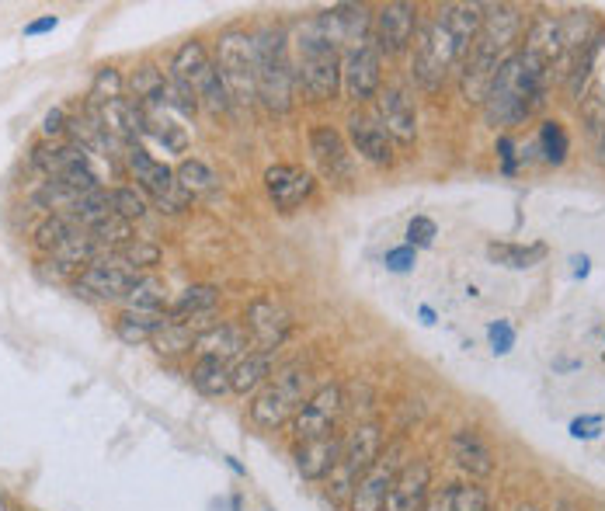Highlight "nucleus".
<instances>
[{
    "mask_svg": "<svg viewBox=\"0 0 605 511\" xmlns=\"http://www.w3.org/2000/svg\"><path fill=\"white\" fill-rule=\"evenodd\" d=\"M522 25H526V21H522L519 7L512 4L484 7V25H480L466 60L459 63V91H463V101L484 105L487 91H491L494 84V73L515 53L512 46L519 42Z\"/></svg>",
    "mask_w": 605,
    "mask_h": 511,
    "instance_id": "1",
    "label": "nucleus"
},
{
    "mask_svg": "<svg viewBox=\"0 0 605 511\" xmlns=\"http://www.w3.org/2000/svg\"><path fill=\"white\" fill-rule=\"evenodd\" d=\"M550 70L539 60H532L529 53L515 49L505 63L494 73V84L484 98V115L491 126L512 129L522 126L526 119L546 105V91H550Z\"/></svg>",
    "mask_w": 605,
    "mask_h": 511,
    "instance_id": "2",
    "label": "nucleus"
},
{
    "mask_svg": "<svg viewBox=\"0 0 605 511\" xmlns=\"http://www.w3.org/2000/svg\"><path fill=\"white\" fill-rule=\"evenodd\" d=\"M258 49V98L268 112H289L296 94V63L289 60L286 32L282 28H261L254 35Z\"/></svg>",
    "mask_w": 605,
    "mask_h": 511,
    "instance_id": "3",
    "label": "nucleus"
},
{
    "mask_svg": "<svg viewBox=\"0 0 605 511\" xmlns=\"http://www.w3.org/2000/svg\"><path fill=\"white\" fill-rule=\"evenodd\" d=\"M296 84L310 101H331L341 91V49L313 25L296 42Z\"/></svg>",
    "mask_w": 605,
    "mask_h": 511,
    "instance_id": "4",
    "label": "nucleus"
},
{
    "mask_svg": "<svg viewBox=\"0 0 605 511\" xmlns=\"http://www.w3.org/2000/svg\"><path fill=\"white\" fill-rule=\"evenodd\" d=\"M383 456V428L376 421H362L348 435H341V452L334 463L331 477H327V494L334 501H352L355 484L362 480V473Z\"/></svg>",
    "mask_w": 605,
    "mask_h": 511,
    "instance_id": "5",
    "label": "nucleus"
},
{
    "mask_svg": "<svg viewBox=\"0 0 605 511\" xmlns=\"http://www.w3.org/2000/svg\"><path fill=\"white\" fill-rule=\"evenodd\" d=\"M459 63H463V53H459L453 32H449L439 14H435V18L428 21V25H421L418 35H414V56H411L414 84H418L421 91H439Z\"/></svg>",
    "mask_w": 605,
    "mask_h": 511,
    "instance_id": "6",
    "label": "nucleus"
},
{
    "mask_svg": "<svg viewBox=\"0 0 605 511\" xmlns=\"http://www.w3.org/2000/svg\"><path fill=\"white\" fill-rule=\"evenodd\" d=\"M216 70L227 87L230 105H251L258 98V49L254 35L230 28L216 42Z\"/></svg>",
    "mask_w": 605,
    "mask_h": 511,
    "instance_id": "7",
    "label": "nucleus"
},
{
    "mask_svg": "<svg viewBox=\"0 0 605 511\" xmlns=\"http://www.w3.org/2000/svg\"><path fill=\"white\" fill-rule=\"evenodd\" d=\"M306 404V369L300 365H286L275 372L272 383H265L251 400V421L261 432H275L286 421H293V414Z\"/></svg>",
    "mask_w": 605,
    "mask_h": 511,
    "instance_id": "8",
    "label": "nucleus"
},
{
    "mask_svg": "<svg viewBox=\"0 0 605 511\" xmlns=\"http://www.w3.org/2000/svg\"><path fill=\"white\" fill-rule=\"evenodd\" d=\"M171 80H178V84H185L188 91L195 94V101L199 105H206L209 112H227L230 108V98H227V87H223L220 80V70H216V63L209 60L206 46L202 42H185V46L174 53L171 60V73H167Z\"/></svg>",
    "mask_w": 605,
    "mask_h": 511,
    "instance_id": "9",
    "label": "nucleus"
},
{
    "mask_svg": "<svg viewBox=\"0 0 605 511\" xmlns=\"http://www.w3.org/2000/svg\"><path fill=\"white\" fill-rule=\"evenodd\" d=\"M122 157H126V167L136 178V185H140L147 195H153V202H157L160 209H167V213H181V209H188L192 195L181 192L178 178H174V171L164 164V160H157L153 153L143 150V146H129Z\"/></svg>",
    "mask_w": 605,
    "mask_h": 511,
    "instance_id": "10",
    "label": "nucleus"
},
{
    "mask_svg": "<svg viewBox=\"0 0 605 511\" xmlns=\"http://www.w3.org/2000/svg\"><path fill=\"white\" fill-rule=\"evenodd\" d=\"M345 411V393L338 383H327L306 397V404L293 414V435L296 442H313L338 432V418Z\"/></svg>",
    "mask_w": 605,
    "mask_h": 511,
    "instance_id": "11",
    "label": "nucleus"
},
{
    "mask_svg": "<svg viewBox=\"0 0 605 511\" xmlns=\"http://www.w3.org/2000/svg\"><path fill=\"white\" fill-rule=\"evenodd\" d=\"M379 84H383V56L373 42H359L341 53V91L348 94V101L366 105L379 94Z\"/></svg>",
    "mask_w": 605,
    "mask_h": 511,
    "instance_id": "12",
    "label": "nucleus"
},
{
    "mask_svg": "<svg viewBox=\"0 0 605 511\" xmlns=\"http://www.w3.org/2000/svg\"><path fill=\"white\" fill-rule=\"evenodd\" d=\"M136 279H140V272L133 265H126L119 254H105V258H98L94 265H87L80 272L77 292L94 299H112L115 303V299H126V292L136 286Z\"/></svg>",
    "mask_w": 605,
    "mask_h": 511,
    "instance_id": "13",
    "label": "nucleus"
},
{
    "mask_svg": "<svg viewBox=\"0 0 605 511\" xmlns=\"http://www.w3.org/2000/svg\"><path fill=\"white\" fill-rule=\"evenodd\" d=\"M418 35V7L414 4H383L373 14V46L379 56H400Z\"/></svg>",
    "mask_w": 605,
    "mask_h": 511,
    "instance_id": "14",
    "label": "nucleus"
},
{
    "mask_svg": "<svg viewBox=\"0 0 605 511\" xmlns=\"http://www.w3.org/2000/svg\"><path fill=\"white\" fill-rule=\"evenodd\" d=\"M400 466H404V463H400V445H393V449H386V456H379L376 463L362 473L359 484H355L352 501H348L352 511H383L386 508V494H390Z\"/></svg>",
    "mask_w": 605,
    "mask_h": 511,
    "instance_id": "15",
    "label": "nucleus"
},
{
    "mask_svg": "<svg viewBox=\"0 0 605 511\" xmlns=\"http://www.w3.org/2000/svg\"><path fill=\"white\" fill-rule=\"evenodd\" d=\"M289 331H293V317H289V310L282 303L261 296V299H254V303L247 306V334L254 338L258 352H272L275 355V348L289 338Z\"/></svg>",
    "mask_w": 605,
    "mask_h": 511,
    "instance_id": "16",
    "label": "nucleus"
},
{
    "mask_svg": "<svg viewBox=\"0 0 605 511\" xmlns=\"http://www.w3.org/2000/svg\"><path fill=\"white\" fill-rule=\"evenodd\" d=\"M140 112H143V136L157 140L167 153H185L188 150V140H192V136H188L185 115L174 112V105L167 101V94L157 101H143Z\"/></svg>",
    "mask_w": 605,
    "mask_h": 511,
    "instance_id": "17",
    "label": "nucleus"
},
{
    "mask_svg": "<svg viewBox=\"0 0 605 511\" xmlns=\"http://www.w3.org/2000/svg\"><path fill=\"white\" fill-rule=\"evenodd\" d=\"M313 28H317L320 35H324L327 42H334V46H359V42H369V32H373V18H369L366 7H355V4H345V7H331V11H324L317 21H313Z\"/></svg>",
    "mask_w": 605,
    "mask_h": 511,
    "instance_id": "18",
    "label": "nucleus"
},
{
    "mask_svg": "<svg viewBox=\"0 0 605 511\" xmlns=\"http://www.w3.org/2000/svg\"><path fill=\"white\" fill-rule=\"evenodd\" d=\"M379 122L390 133L393 146H414L418 143V108L404 87H386L379 94Z\"/></svg>",
    "mask_w": 605,
    "mask_h": 511,
    "instance_id": "19",
    "label": "nucleus"
},
{
    "mask_svg": "<svg viewBox=\"0 0 605 511\" xmlns=\"http://www.w3.org/2000/svg\"><path fill=\"white\" fill-rule=\"evenodd\" d=\"M265 188H268V199L275 202V209L293 213V209H300L303 202L310 199L317 181H313V174H306L303 167L296 164H275L265 171Z\"/></svg>",
    "mask_w": 605,
    "mask_h": 511,
    "instance_id": "20",
    "label": "nucleus"
},
{
    "mask_svg": "<svg viewBox=\"0 0 605 511\" xmlns=\"http://www.w3.org/2000/svg\"><path fill=\"white\" fill-rule=\"evenodd\" d=\"M428 487H432V466L425 459H414V463H404L393 480L390 494H386V508L383 511H421L428 498Z\"/></svg>",
    "mask_w": 605,
    "mask_h": 511,
    "instance_id": "21",
    "label": "nucleus"
},
{
    "mask_svg": "<svg viewBox=\"0 0 605 511\" xmlns=\"http://www.w3.org/2000/svg\"><path fill=\"white\" fill-rule=\"evenodd\" d=\"M348 140H352L355 153H362L369 164H376V167L393 164V140L376 115L355 112L352 119H348Z\"/></svg>",
    "mask_w": 605,
    "mask_h": 511,
    "instance_id": "22",
    "label": "nucleus"
},
{
    "mask_svg": "<svg viewBox=\"0 0 605 511\" xmlns=\"http://www.w3.org/2000/svg\"><path fill=\"white\" fill-rule=\"evenodd\" d=\"M522 53H529L532 60L543 63L553 77V67H557L560 56H564V28H560V21L553 18V14H536V18H532V25L526 28V46H522Z\"/></svg>",
    "mask_w": 605,
    "mask_h": 511,
    "instance_id": "23",
    "label": "nucleus"
},
{
    "mask_svg": "<svg viewBox=\"0 0 605 511\" xmlns=\"http://www.w3.org/2000/svg\"><path fill=\"white\" fill-rule=\"evenodd\" d=\"M310 153L317 157L320 171L327 174V178H348L352 174V160H348V146L341 140L338 129L331 126H317L310 133Z\"/></svg>",
    "mask_w": 605,
    "mask_h": 511,
    "instance_id": "24",
    "label": "nucleus"
},
{
    "mask_svg": "<svg viewBox=\"0 0 605 511\" xmlns=\"http://www.w3.org/2000/svg\"><path fill=\"white\" fill-rule=\"evenodd\" d=\"M341 452V435H327V438H313V442H300L296 449V466L306 480H327L338 463Z\"/></svg>",
    "mask_w": 605,
    "mask_h": 511,
    "instance_id": "25",
    "label": "nucleus"
},
{
    "mask_svg": "<svg viewBox=\"0 0 605 511\" xmlns=\"http://www.w3.org/2000/svg\"><path fill=\"white\" fill-rule=\"evenodd\" d=\"M453 459L459 470L470 473V477H491L494 473L491 449H487L484 438L477 432H470V428H463V432L453 435Z\"/></svg>",
    "mask_w": 605,
    "mask_h": 511,
    "instance_id": "26",
    "label": "nucleus"
},
{
    "mask_svg": "<svg viewBox=\"0 0 605 511\" xmlns=\"http://www.w3.org/2000/svg\"><path fill=\"white\" fill-rule=\"evenodd\" d=\"M268 376H272V352H247L240 355L237 365H230V390L247 397V393L261 390Z\"/></svg>",
    "mask_w": 605,
    "mask_h": 511,
    "instance_id": "27",
    "label": "nucleus"
},
{
    "mask_svg": "<svg viewBox=\"0 0 605 511\" xmlns=\"http://www.w3.org/2000/svg\"><path fill=\"white\" fill-rule=\"evenodd\" d=\"M247 348V331L237 324H220V327H209L206 334L195 338V352L199 355H213V359H233Z\"/></svg>",
    "mask_w": 605,
    "mask_h": 511,
    "instance_id": "28",
    "label": "nucleus"
},
{
    "mask_svg": "<svg viewBox=\"0 0 605 511\" xmlns=\"http://www.w3.org/2000/svg\"><path fill=\"white\" fill-rule=\"evenodd\" d=\"M192 386L202 397H223L230 393V365L213 355H199V362L192 365Z\"/></svg>",
    "mask_w": 605,
    "mask_h": 511,
    "instance_id": "29",
    "label": "nucleus"
},
{
    "mask_svg": "<svg viewBox=\"0 0 605 511\" xmlns=\"http://www.w3.org/2000/svg\"><path fill=\"white\" fill-rule=\"evenodd\" d=\"M220 306V289L216 286H188L167 306V317L185 320V317H202V313H213Z\"/></svg>",
    "mask_w": 605,
    "mask_h": 511,
    "instance_id": "30",
    "label": "nucleus"
},
{
    "mask_svg": "<svg viewBox=\"0 0 605 511\" xmlns=\"http://www.w3.org/2000/svg\"><path fill=\"white\" fill-rule=\"evenodd\" d=\"M126 310H133V313H167L164 306H167V289H164V282L157 279V275H140L136 279V286L126 292Z\"/></svg>",
    "mask_w": 605,
    "mask_h": 511,
    "instance_id": "31",
    "label": "nucleus"
},
{
    "mask_svg": "<svg viewBox=\"0 0 605 511\" xmlns=\"http://www.w3.org/2000/svg\"><path fill=\"white\" fill-rule=\"evenodd\" d=\"M150 345H153V352H157V355H164V359H174V355L192 352V348H195V334H192V327H188V324L167 317V324L160 327L157 334H153Z\"/></svg>",
    "mask_w": 605,
    "mask_h": 511,
    "instance_id": "32",
    "label": "nucleus"
},
{
    "mask_svg": "<svg viewBox=\"0 0 605 511\" xmlns=\"http://www.w3.org/2000/svg\"><path fill=\"white\" fill-rule=\"evenodd\" d=\"M164 324H167V313H133V310H126L119 317V327H115V331H119V338L126 341V345H143V341H150Z\"/></svg>",
    "mask_w": 605,
    "mask_h": 511,
    "instance_id": "33",
    "label": "nucleus"
},
{
    "mask_svg": "<svg viewBox=\"0 0 605 511\" xmlns=\"http://www.w3.org/2000/svg\"><path fill=\"white\" fill-rule=\"evenodd\" d=\"M536 150H539V157H543V164L560 167V164L567 160V153H571V140H567V129L560 126L557 119H546L543 126H539Z\"/></svg>",
    "mask_w": 605,
    "mask_h": 511,
    "instance_id": "34",
    "label": "nucleus"
},
{
    "mask_svg": "<svg viewBox=\"0 0 605 511\" xmlns=\"http://www.w3.org/2000/svg\"><path fill=\"white\" fill-rule=\"evenodd\" d=\"M174 178H178L181 192H188L192 199H199V195H209L216 185H220V178L213 174V167L202 164V160H181L178 171H174Z\"/></svg>",
    "mask_w": 605,
    "mask_h": 511,
    "instance_id": "35",
    "label": "nucleus"
},
{
    "mask_svg": "<svg viewBox=\"0 0 605 511\" xmlns=\"http://www.w3.org/2000/svg\"><path fill=\"white\" fill-rule=\"evenodd\" d=\"M487 258L505 268H532L546 258L543 244H487Z\"/></svg>",
    "mask_w": 605,
    "mask_h": 511,
    "instance_id": "36",
    "label": "nucleus"
},
{
    "mask_svg": "<svg viewBox=\"0 0 605 511\" xmlns=\"http://www.w3.org/2000/svg\"><path fill=\"white\" fill-rule=\"evenodd\" d=\"M77 230H84V226L77 223L74 216H46L39 226H35V247L46 254H53L56 247L63 244V240H70Z\"/></svg>",
    "mask_w": 605,
    "mask_h": 511,
    "instance_id": "37",
    "label": "nucleus"
},
{
    "mask_svg": "<svg viewBox=\"0 0 605 511\" xmlns=\"http://www.w3.org/2000/svg\"><path fill=\"white\" fill-rule=\"evenodd\" d=\"M129 84H133V101H136V105H143V101H157V98H164V94H167V77L157 67H150V63L136 70Z\"/></svg>",
    "mask_w": 605,
    "mask_h": 511,
    "instance_id": "38",
    "label": "nucleus"
},
{
    "mask_svg": "<svg viewBox=\"0 0 605 511\" xmlns=\"http://www.w3.org/2000/svg\"><path fill=\"white\" fill-rule=\"evenodd\" d=\"M115 98H122V73L115 67H101L98 73H94L91 91H87V108H98V105L115 101Z\"/></svg>",
    "mask_w": 605,
    "mask_h": 511,
    "instance_id": "39",
    "label": "nucleus"
},
{
    "mask_svg": "<svg viewBox=\"0 0 605 511\" xmlns=\"http://www.w3.org/2000/svg\"><path fill=\"white\" fill-rule=\"evenodd\" d=\"M581 115H585V126H588V136H592V146H595V157L605 164V108L592 98H585V108H581Z\"/></svg>",
    "mask_w": 605,
    "mask_h": 511,
    "instance_id": "40",
    "label": "nucleus"
},
{
    "mask_svg": "<svg viewBox=\"0 0 605 511\" xmlns=\"http://www.w3.org/2000/svg\"><path fill=\"white\" fill-rule=\"evenodd\" d=\"M112 254H119L126 265H133L136 272L140 268H153L160 261V247L157 244H147V240H129L126 247H119V251H112Z\"/></svg>",
    "mask_w": 605,
    "mask_h": 511,
    "instance_id": "41",
    "label": "nucleus"
},
{
    "mask_svg": "<svg viewBox=\"0 0 605 511\" xmlns=\"http://www.w3.org/2000/svg\"><path fill=\"white\" fill-rule=\"evenodd\" d=\"M112 209H115V216H122L126 223L147 216V202H143V195L136 192V188H115V192H112Z\"/></svg>",
    "mask_w": 605,
    "mask_h": 511,
    "instance_id": "42",
    "label": "nucleus"
},
{
    "mask_svg": "<svg viewBox=\"0 0 605 511\" xmlns=\"http://www.w3.org/2000/svg\"><path fill=\"white\" fill-rule=\"evenodd\" d=\"M435 237H439V226L432 223L428 216H414L411 223H407V247H432Z\"/></svg>",
    "mask_w": 605,
    "mask_h": 511,
    "instance_id": "43",
    "label": "nucleus"
},
{
    "mask_svg": "<svg viewBox=\"0 0 605 511\" xmlns=\"http://www.w3.org/2000/svg\"><path fill=\"white\" fill-rule=\"evenodd\" d=\"M487 338H491L494 355H508L515 348V327L508 324V320H494V324L487 327Z\"/></svg>",
    "mask_w": 605,
    "mask_h": 511,
    "instance_id": "44",
    "label": "nucleus"
},
{
    "mask_svg": "<svg viewBox=\"0 0 605 511\" xmlns=\"http://www.w3.org/2000/svg\"><path fill=\"white\" fill-rule=\"evenodd\" d=\"M421 511H459V494H456V484H446L439 491H428L425 505Z\"/></svg>",
    "mask_w": 605,
    "mask_h": 511,
    "instance_id": "45",
    "label": "nucleus"
},
{
    "mask_svg": "<svg viewBox=\"0 0 605 511\" xmlns=\"http://www.w3.org/2000/svg\"><path fill=\"white\" fill-rule=\"evenodd\" d=\"M383 265L390 268V272H411L414 265H418V251L414 247H390L383 258Z\"/></svg>",
    "mask_w": 605,
    "mask_h": 511,
    "instance_id": "46",
    "label": "nucleus"
},
{
    "mask_svg": "<svg viewBox=\"0 0 605 511\" xmlns=\"http://www.w3.org/2000/svg\"><path fill=\"white\" fill-rule=\"evenodd\" d=\"M494 150H498L501 171H505V174H515V171H519V160H515V140H512V136H498V146H494Z\"/></svg>",
    "mask_w": 605,
    "mask_h": 511,
    "instance_id": "47",
    "label": "nucleus"
},
{
    "mask_svg": "<svg viewBox=\"0 0 605 511\" xmlns=\"http://www.w3.org/2000/svg\"><path fill=\"white\" fill-rule=\"evenodd\" d=\"M602 432V418L599 414H585V418H574L571 421V435L574 438H599Z\"/></svg>",
    "mask_w": 605,
    "mask_h": 511,
    "instance_id": "48",
    "label": "nucleus"
},
{
    "mask_svg": "<svg viewBox=\"0 0 605 511\" xmlns=\"http://www.w3.org/2000/svg\"><path fill=\"white\" fill-rule=\"evenodd\" d=\"M67 126H70V119H67V112H63V108H53V112L42 119V133H46V136H63V133H67Z\"/></svg>",
    "mask_w": 605,
    "mask_h": 511,
    "instance_id": "49",
    "label": "nucleus"
},
{
    "mask_svg": "<svg viewBox=\"0 0 605 511\" xmlns=\"http://www.w3.org/2000/svg\"><path fill=\"white\" fill-rule=\"evenodd\" d=\"M56 25H60V18H56V14H46V18H39V21H28L25 35L28 39H32V35H46V32H53Z\"/></svg>",
    "mask_w": 605,
    "mask_h": 511,
    "instance_id": "50",
    "label": "nucleus"
},
{
    "mask_svg": "<svg viewBox=\"0 0 605 511\" xmlns=\"http://www.w3.org/2000/svg\"><path fill=\"white\" fill-rule=\"evenodd\" d=\"M595 77H599V94H595V101H599V105L605 108V56L602 53H599V63H595Z\"/></svg>",
    "mask_w": 605,
    "mask_h": 511,
    "instance_id": "51",
    "label": "nucleus"
},
{
    "mask_svg": "<svg viewBox=\"0 0 605 511\" xmlns=\"http://www.w3.org/2000/svg\"><path fill=\"white\" fill-rule=\"evenodd\" d=\"M553 511H581V508H578V501L560 498V501H553Z\"/></svg>",
    "mask_w": 605,
    "mask_h": 511,
    "instance_id": "52",
    "label": "nucleus"
},
{
    "mask_svg": "<svg viewBox=\"0 0 605 511\" xmlns=\"http://www.w3.org/2000/svg\"><path fill=\"white\" fill-rule=\"evenodd\" d=\"M574 275H578V279H585V275H588V258H585V254H581V258H574Z\"/></svg>",
    "mask_w": 605,
    "mask_h": 511,
    "instance_id": "53",
    "label": "nucleus"
},
{
    "mask_svg": "<svg viewBox=\"0 0 605 511\" xmlns=\"http://www.w3.org/2000/svg\"><path fill=\"white\" fill-rule=\"evenodd\" d=\"M421 320H425V324H435V313H432V306H421Z\"/></svg>",
    "mask_w": 605,
    "mask_h": 511,
    "instance_id": "54",
    "label": "nucleus"
},
{
    "mask_svg": "<svg viewBox=\"0 0 605 511\" xmlns=\"http://www.w3.org/2000/svg\"><path fill=\"white\" fill-rule=\"evenodd\" d=\"M0 511H11V505H7V494L0 491Z\"/></svg>",
    "mask_w": 605,
    "mask_h": 511,
    "instance_id": "55",
    "label": "nucleus"
},
{
    "mask_svg": "<svg viewBox=\"0 0 605 511\" xmlns=\"http://www.w3.org/2000/svg\"><path fill=\"white\" fill-rule=\"evenodd\" d=\"M519 511H536V508H532V505H522Z\"/></svg>",
    "mask_w": 605,
    "mask_h": 511,
    "instance_id": "56",
    "label": "nucleus"
}]
</instances>
